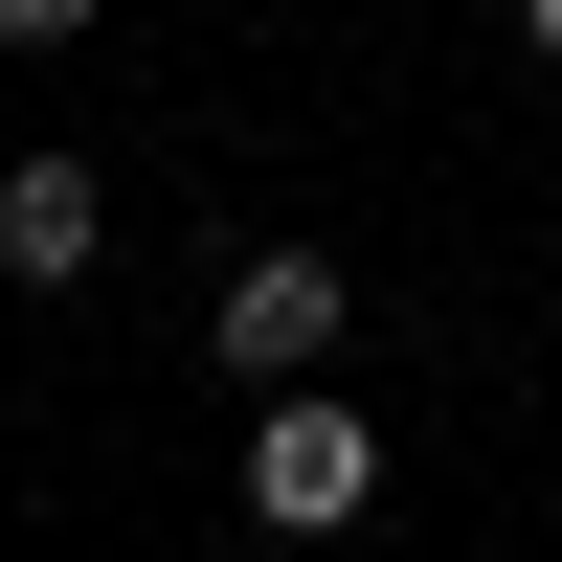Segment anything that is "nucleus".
<instances>
[{
  "mask_svg": "<svg viewBox=\"0 0 562 562\" xmlns=\"http://www.w3.org/2000/svg\"><path fill=\"white\" fill-rule=\"evenodd\" d=\"M338 248H225V293H203V338H225V383H315L338 360Z\"/></svg>",
  "mask_w": 562,
  "mask_h": 562,
  "instance_id": "f257e3e1",
  "label": "nucleus"
},
{
  "mask_svg": "<svg viewBox=\"0 0 562 562\" xmlns=\"http://www.w3.org/2000/svg\"><path fill=\"white\" fill-rule=\"evenodd\" d=\"M90 248H113L90 158H0V293H90Z\"/></svg>",
  "mask_w": 562,
  "mask_h": 562,
  "instance_id": "7ed1b4c3",
  "label": "nucleus"
},
{
  "mask_svg": "<svg viewBox=\"0 0 562 562\" xmlns=\"http://www.w3.org/2000/svg\"><path fill=\"white\" fill-rule=\"evenodd\" d=\"M518 45H540V68H562V0H518Z\"/></svg>",
  "mask_w": 562,
  "mask_h": 562,
  "instance_id": "39448f33",
  "label": "nucleus"
},
{
  "mask_svg": "<svg viewBox=\"0 0 562 562\" xmlns=\"http://www.w3.org/2000/svg\"><path fill=\"white\" fill-rule=\"evenodd\" d=\"M0 45H90V0H0Z\"/></svg>",
  "mask_w": 562,
  "mask_h": 562,
  "instance_id": "20e7f679",
  "label": "nucleus"
},
{
  "mask_svg": "<svg viewBox=\"0 0 562 562\" xmlns=\"http://www.w3.org/2000/svg\"><path fill=\"white\" fill-rule=\"evenodd\" d=\"M360 495H383V428H360V405H293V383H270V405H248V518H270V540H338Z\"/></svg>",
  "mask_w": 562,
  "mask_h": 562,
  "instance_id": "f03ea898",
  "label": "nucleus"
}]
</instances>
